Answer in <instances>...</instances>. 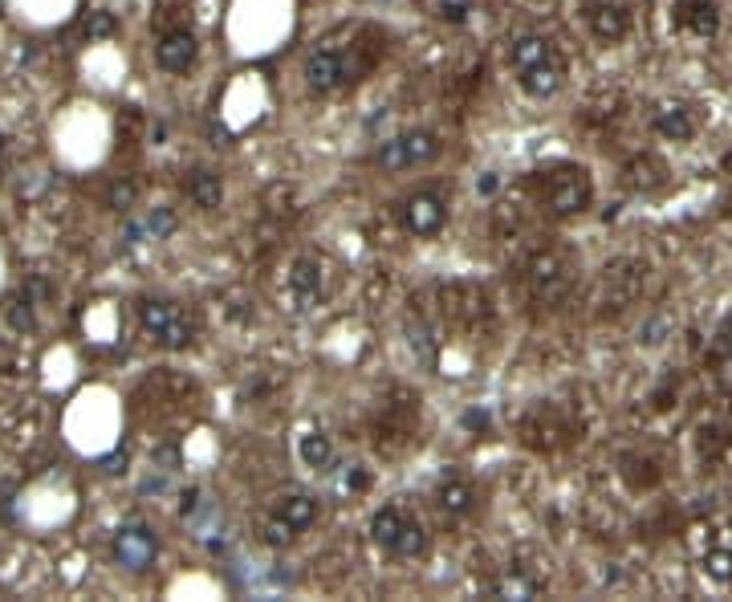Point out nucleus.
<instances>
[{"label": "nucleus", "mask_w": 732, "mask_h": 602, "mask_svg": "<svg viewBox=\"0 0 732 602\" xmlns=\"http://www.w3.org/2000/svg\"><path fill=\"white\" fill-rule=\"evenodd\" d=\"M671 330H676V322H671V314H655V318H647L643 326H639V342L643 346H659Z\"/></svg>", "instance_id": "cd10ccee"}, {"label": "nucleus", "mask_w": 732, "mask_h": 602, "mask_svg": "<svg viewBox=\"0 0 732 602\" xmlns=\"http://www.w3.org/2000/svg\"><path fill=\"white\" fill-rule=\"evenodd\" d=\"M399 228L415 240H436L448 228V196L440 188H415L395 208Z\"/></svg>", "instance_id": "423d86ee"}, {"label": "nucleus", "mask_w": 732, "mask_h": 602, "mask_svg": "<svg viewBox=\"0 0 732 602\" xmlns=\"http://www.w3.org/2000/svg\"><path fill=\"white\" fill-rule=\"evenodd\" d=\"M574 281H578V273L562 249H537L525 265V285H529V297L537 306H558V301H566Z\"/></svg>", "instance_id": "39448f33"}, {"label": "nucleus", "mask_w": 732, "mask_h": 602, "mask_svg": "<svg viewBox=\"0 0 732 602\" xmlns=\"http://www.w3.org/2000/svg\"><path fill=\"white\" fill-rule=\"evenodd\" d=\"M651 131L659 135V139H667V143H692L696 139V110L688 106V102H659L655 110H651Z\"/></svg>", "instance_id": "9b49d317"}, {"label": "nucleus", "mask_w": 732, "mask_h": 602, "mask_svg": "<svg viewBox=\"0 0 732 602\" xmlns=\"http://www.w3.org/2000/svg\"><path fill=\"white\" fill-rule=\"evenodd\" d=\"M0 9H5V0H0Z\"/></svg>", "instance_id": "f704fd0d"}, {"label": "nucleus", "mask_w": 732, "mask_h": 602, "mask_svg": "<svg viewBox=\"0 0 732 602\" xmlns=\"http://www.w3.org/2000/svg\"><path fill=\"white\" fill-rule=\"evenodd\" d=\"M110 554H114V566H118V570H127V574H147V570L155 566V558H159V537H155L151 525L127 521V525L114 533Z\"/></svg>", "instance_id": "0eeeda50"}, {"label": "nucleus", "mask_w": 732, "mask_h": 602, "mask_svg": "<svg viewBox=\"0 0 732 602\" xmlns=\"http://www.w3.org/2000/svg\"><path fill=\"white\" fill-rule=\"evenodd\" d=\"M700 570H704V578H708V582L728 586V582H732V550H724V546H708V550H704V558H700Z\"/></svg>", "instance_id": "b1692460"}, {"label": "nucleus", "mask_w": 732, "mask_h": 602, "mask_svg": "<svg viewBox=\"0 0 732 602\" xmlns=\"http://www.w3.org/2000/svg\"><path fill=\"white\" fill-rule=\"evenodd\" d=\"M558 53V45L549 41L545 33H517L513 41H509V70L517 74V70H529V66H537V62H545V57H554Z\"/></svg>", "instance_id": "a211bd4d"}, {"label": "nucleus", "mask_w": 732, "mask_h": 602, "mask_svg": "<svg viewBox=\"0 0 732 602\" xmlns=\"http://www.w3.org/2000/svg\"><path fill=\"white\" fill-rule=\"evenodd\" d=\"M9 326L13 330H33V301L29 297H13L9 301Z\"/></svg>", "instance_id": "c85d7f7f"}, {"label": "nucleus", "mask_w": 732, "mask_h": 602, "mask_svg": "<svg viewBox=\"0 0 732 602\" xmlns=\"http://www.w3.org/2000/svg\"><path fill=\"white\" fill-rule=\"evenodd\" d=\"M139 330L147 342L163 346V350H188L196 338V326L188 318V310L179 301L167 297H143L139 301Z\"/></svg>", "instance_id": "f03ea898"}, {"label": "nucleus", "mask_w": 732, "mask_h": 602, "mask_svg": "<svg viewBox=\"0 0 732 602\" xmlns=\"http://www.w3.org/2000/svg\"><path fill=\"white\" fill-rule=\"evenodd\" d=\"M301 78H305V90H310L314 98L342 94V90L358 78V57H354V49L322 45V49H314V53L301 62Z\"/></svg>", "instance_id": "7ed1b4c3"}, {"label": "nucleus", "mask_w": 732, "mask_h": 602, "mask_svg": "<svg viewBox=\"0 0 732 602\" xmlns=\"http://www.w3.org/2000/svg\"><path fill=\"white\" fill-rule=\"evenodd\" d=\"M423 5H427V9H432V13H436V9L444 5V0H423Z\"/></svg>", "instance_id": "2f4dec72"}, {"label": "nucleus", "mask_w": 732, "mask_h": 602, "mask_svg": "<svg viewBox=\"0 0 732 602\" xmlns=\"http://www.w3.org/2000/svg\"><path fill=\"white\" fill-rule=\"evenodd\" d=\"M261 533H265V546H269V550H289L293 537H297V529H293L289 521H281L277 513L265 517V529H261Z\"/></svg>", "instance_id": "a878e982"}, {"label": "nucleus", "mask_w": 732, "mask_h": 602, "mask_svg": "<svg viewBox=\"0 0 732 602\" xmlns=\"http://www.w3.org/2000/svg\"><path fill=\"white\" fill-rule=\"evenodd\" d=\"M403 525H407V513H403L399 505H383V509H375V517H371V541H375V546H379L387 558H391V550H395V541H399Z\"/></svg>", "instance_id": "6ab92c4d"}, {"label": "nucleus", "mask_w": 732, "mask_h": 602, "mask_svg": "<svg viewBox=\"0 0 732 602\" xmlns=\"http://www.w3.org/2000/svg\"><path fill=\"white\" fill-rule=\"evenodd\" d=\"M135 200H139V184H135V179H114L110 192H106V208H114V212H131Z\"/></svg>", "instance_id": "bb28decb"}, {"label": "nucleus", "mask_w": 732, "mask_h": 602, "mask_svg": "<svg viewBox=\"0 0 732 602\" xmlns=\"http://www.w3.org/2000/svg\"><path fill=\"white\" fill-rule=\"evenodd\" d=\"M440 155H444V135L440 131H432V127H411V131H399V135L383 139L371 151V163L379 171H387V175H403V171L432 167Z\"/></svg>", "instance_id": "f257e3e1"}, {"label": "nucleus", "mask_w": 732, "mask_h": 602, "mask_svg": "<svg viewBox=\"0 0 732 602\" xmlns=\"http://www.w3.org/2000/svg\"><path fill=\"white\" fill-rule=\"evenodd\" d=\"M175 232V212L171 208H155L143 224H131V240H139V236H151V240H163V236H171Z\"/></svg>", "instance_id": "393cba45"}, {"label": "nucleus", "mask_w": 732, "mask_h": 602, "mask_svg": "<svg viewBox=\"0 0 732 602\" xmlns=\"http://www.w3.org/2000/svg\"><path fill=\"white\" fill-rule=\"evenodd\" d=\"M676 25L688 37H696V41L716 37L720 33V9H716V0H684V5L676 9Z\"/></svg>", "instance_id": "4468645a"}, {"label": "nucleus", "mask_w": 732, "mask_h": 602, "mask_svg": "<svg viewBox=\"0 0 732 602\" xmlns=\"http://www.w3.org/2000/svg\"><path fill=\"white\" fill-rule=\"evenodd\" d=\"M468 13H472V0H444V5H440L432 17H440V21H448V25H464Z\"/></svg>", "instance_id": "c756f323"}, {"label": "nucleus", "mask_w": 732, "mask_h": 602, "mask_svg": "<svg viewBox=\"0 0 732 602\" xmlns=\"http://www.w3.org/2000/svg\"><path fill=\"white\" fill-rule=\"evenodd\" d=\"M594 204V179L582 163H562L545 179V212L554 220H574Z\"/></svg>", "instance_id": "20e7f679"}, {"label": "nucleus", "mask_w": 732, "mask_h": 602, "mask_svg": "<svg viewBox=\"0 0 732 602\" xmlns=\"http://www.w3.org/2000/svg\"><path fill=\"white\" fill-rule=\"evenodd\" d=\"M708 371H712L716 387H720L724 395H732V322L716 334V342H712V350H708Z\"/></svg>", "instance_id": "aec40b11"}, {"label": "nucleus", "mask_w": 732, "mask_h": 602, "mask_svg": "<svg viewBox=\"0 0 732 602\" xmlns=\"http://www.w3.org/2000/svg\"><path fill=\"white\" fill-rule=\"evenodd\" d=\"M513 78H517V86H521L525 98L545 102V98L562 94V86H566V57L554 53V57H545V62H537V66H529V70H517Z\"/></svg>", "instance_id": "1a4fd4ad"}, {"label": "nucleus", "mask_w": 732, "mask_h": 602, "mask_svg": "<svg viewBox=\"0 0 732 602\" xmlns=\"http://www.w3.org/2000/svg\"><path fill=\"white\" fill-rule=\"evenodd\" d=\"M375 5H391V0H375Z\"/></svg>", "instance_id": "473e14b6"}, {"label": "nucleus", "mask_w": 732, "mask_h": 602, "mask_svg": "<svg viewBox=\"0 0 732 602\" xmlns=\"http://www.w3.org/2000/svg\"><path fill=\"white\" fill-rule=\"evenodd\" d=\"M427 550H432V537H427V529H423L415 517H407V525H403V533H399V541H395L391 558H399V562H419V558H427Z\"/></svg>", "instance_id": "5701e85b"}, {"label": "nucleus", "mask_w": 732, "mask_h": 602, "mask_svg": "<svg viewBox=\"0 0 732 602\" xmlns=\"http://www.w3.org/2000/svg\"><path fill=\"white\" fill-rule=\"evenodd\" d=\"M289 297L297 310H314L326 297V265L322 257H297L289 265Z\"/></svg>", "instance_id": "6e6552de"}, {"label": "nucleus", "mask_w": 732, "mask_h": 602, "mask_svg": "<svg viewBox=\"0 0 732 602\" xmlns=\"http://www.w3.org/2000/svg\"><path fill=\"white\" fill-rule=\"evenodd\" d=\"M183 192L200 212H216L224 204V179L212 167H192L188 179H183Z\"/></svg>", "instance_id": "2eb2a0df"}, {"label": "nucleus", "mask_w": 732, "mask_h": 602, "mask_svg": "<svg viewBox=\"0 0 732 602\" xmlns=\"http://www.w3.org/2000/svg\"><path fill=\"white\" fill-rule=\"evenodd\" d=\"M488 594L493 598H513V602H529L541 594V582L525 570H505L501 578H493V586H488Z\"/></svg>", "instance_id": "4be33fe9"}, {"label": "nucleus", "mask_w": 732, "mask_h": 602, "mask_svg": "<svg viewBox=\"0 0 732 602\" xmlns=\"http://www.w3.org/2000/svg\"><path fill=\"white\" fill-rule=\"evenodd\" d=\"M82 33H86V37H110V33H114V13H106V9L90 13V17L82 21Z\"/></svg>", "instance_id": "7c9ffc66"}, {"label": "nucleus", "mask_w": 732, "mask_h": 602, "mask_svg": "<svg viewBox=\"0 0 732 602\" xmlns=\"http://www.w3.org/2000/svg\"><path fill=\"white\" fill-rule=\"evenodd\" d=\"M273 513H277L281 521H289L297 533H305V529H314V525H318V517H322V501H318L314 493L289 489V493H281V497L273 501Z\"/></svg>", "instance_id": "ddd939ff"}, {"label": "nucleus", "mask_w": 732, "mask_h": 602, "mask_svg": "<svg viewBox=\"0 0 732 602\" xmlns=\"http://www.w3.org/2000/svg\"><path fill=\"white\" fill-rule=\"evenodd\" d=\"M196 53H200L196 33H188V29H167L155 41V66L163 74H188L196 66Z\"/></svg>", "instance_id": "9d476101"}, {"label": "nucleus", "mask_w": 732, "mask_h": 602, "mask_svg": "<svg viewBox=\"0 0 732 602\" xmlns=\"http://www.w3.org/2000/svg\"><path fill=\"white\" fill-rule=\"evenodd\" d=\"M0 147H5V135H0Z\"/></svg>", "instance_id": "72a5a7b5"}, {"label": "nucleus", "mask_w": 732, "mask_h": 602, "mask_svg": "<svg viewBox=\"0 0 732 602\" xmlns=\"http://www.w3.org/2000/svg\"><path fill=\"white\" fill-rule=\"evenodd\" d=\"M623 184L631 188V192H659L663 184H667V163L659 159V155H635V159H627V167H623Z\"/></svg>", "instance_id": "dca6fc26"}, {"label": "nucleus", "mask_w": 732, "mask_h": 602, "mask_svg": "<svg viewBox=\"0 0 732 602\" xmlns=\"http://www.w3.org/2000/svg\"><path fill=\"white\" fill-rule=\"evenodd\" d=\"M297 456H301V464H305V468L326 472V468L334 464V440H330L322 428H314V432L297 436Z\"/></svg>", "instance_id": "412c9836"}, {"label": "nucleus", "mask_w": 732, "mask_h": 602, "mask_svg": "<svg viewBox=\"0 0 732 602\" xmlns=\"http://www.w3.org/2000/svg\"><path fill=\"white\" fill-rule=\"evenodd\" d=\"M586 29L602 45H619L631 33V13L623 5H610V0H602V5H590L586 9Z\"/></svg>", "instance_id": "f8f14e48"}, {"label": "nucleus", "mask_w": 732, "mask_h": 602, "mask_svg": "<svg viewBox=\"0 0 732 602\" xmlns=\"http://www.w3.org/2000/svg\"><path fill=\"white\" fill-rule=\"evenodd\" d=\"M476 505H480V497H476V489L468 485V480L448 476V480H440V485H436V509H440L444 517L460 521V517H468Z\"/></svg>", "instance_id": "f3484780"}]
</instances>
